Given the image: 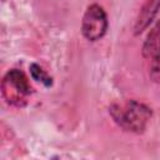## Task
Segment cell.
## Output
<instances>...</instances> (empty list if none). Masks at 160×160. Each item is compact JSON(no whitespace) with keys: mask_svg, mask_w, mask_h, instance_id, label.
<instances>
[{"mask_svg":"<svg viewBox=\"0 0 160 160\" xmlns=\"http://www.w3.org/2000/svg\"><path fill=\"white\" fill-rule=\"evenodd\" d=\"M159 9H160V0H146L145 1L135 22L134 30L136 35L142 32L150 25V22L154 20L155 15L158 14Z\"/></svg>","mask_w":160,"mask_h":160,"instance_id":"obj_5","label":"cell"},{"mask_svg":"<svg viewBox=\"0 0 160 160\" xmlns=\"http://www.w3.org/2000/svg\"><path fill=\"white\" fill-rule=\"evenodd\" d=\"M142 56L150 61L149 75L152 81H160V20L154 25L142 45Z\"/></svg>","mask_w":160,"mask_h":160,"instance_id":"obj_4","label":"cell"},{"mask_svg":"<svg viewBox=\"0 0 160 160\" xmlns=\"http://www.w3.org/2000/svg\"><path fill=\"white\" fill-rule=\"evenodd\" d=\"M110 114L114 121L124 130L140 134L145 130L151 118V109L136 100H128L124 104H112Z\"/></svg>","mask_w":160,"mask_h":160,"instance_id":"obj_1","label":"cell"},{"mask_svg":"<svg viewBox=\"0 0 160 160\" xmlns=\"http://www.w3.org/2000/svg\"><path fill=\"white\" fill-rule=\"evenodd\" d=\"M32 92L28 78L25 74L18 69H12L6 72L2 80V94L6 101L15 105H21L25 96Z\"/></svg>","mask_w":160,"mask_h":160,"instance_id":"obj_3","label":"cell"},{"mask_svg":"<svg viewBox=\"0 0 160 160\" xmlns=\"http://www.w3.org/2000/svg\"><path fill=\"white\" fill-rule=\"evenodd\" d=\"M30 74L34 80L42 82L45 86H51L52 85V79L46 74V71L38 64H31L30 65Z\"/></svg>","mask_w":160,"mask_h":160,"instance_id":"obj_6","label":"cell"},{"mask_svg":"<svg viewBox=\"0 0 160 160\" xmlns=\"http://www.w3.org/2000/svg\"><path fill=\"white\" fill-rule=\"evenodd\" d=\"M109 22L105 10L98 4L90 5L85 11L81 22V32L84 38L89 41H98L106 34Z\"/></svg>","mask_w":160,"mask_h":160,"instance_id":"obj_2","label":"cell"}]
</instances>
